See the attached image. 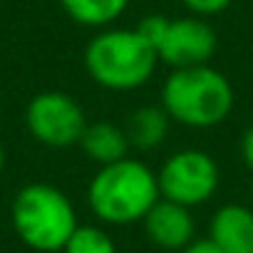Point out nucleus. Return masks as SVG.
<instances>
[{"instance_id":"6","label":"nucleus","mask_w":253,"mask_h":253,"mask_svg":"<svg viewBox=\"0 0 253 253\" xmlns=\"http://www.w3.org/2000/svg\"><path fill=\"white\" fill-rule=\"evenodd\" d=\"M159 194L174 204L186 209L206 204L221 181V171L216 159L204 149H181L167 157L162 169L157 171Z\"/></svg>"},{"instance_id":"11","label":"nucleus","mask_w":253,"mask_h":253,"mask_svg":"<svg viewBox=\"0 0 253 253\" xmlns=\"http://www.w3.org/2000/svg\"><path fill=\"white\" fill-rule=\"evenodd\" d=\"M169 126H171V117L167 114V109L162 104L157 107L147 104L126 117L124 132L126 139H129V147L139 152H152L164 144V139L169 137Z\"/></svg>"},{"instance_id":"9","label":"nucleus","mask_w":253,"mask_h":253,"mask_svg":"<svg viewBox=\"0 0 253 253\" xmlns=\"http://www.w3.org/2000/svg\"><path fill=\"white\" fill-rule=\"evenodd\" d=\"M209 238L223 253H253V209L223 204L211 216Z\"/></svg>"},{"instance_id":"1","label":"nucleus","mask_w":253,"mask_h":253,"mask_svg":"<svg viewBox=\"0 0 253 253\" xmlns=\"http://www.w3.org/2000/svg\"><path fill=\"white\" fill-rule=\"evenodd\" d=\"M159 199L157 171L129 157L99 167L87 186V204L92 213L109 226H129L142 221Z\"/></svg>"},{"instance_id":"8","label":"nucleus","mask_w":253,"mask_h":253,"mask_svg":"<svg viewBox=\"0 0 253 253\" xmlns=\"http://www.w3.org/2000/svg\"><path fill=\"white\" fill-rule=\"evenodd\" d=\"M142 223L147 238L164 251H181L194 241V231H196L191 209L174 204L169 199H159L142 218Z\"/></svg>"},{"instance_id":"17","label":"nucleus","mask_w":253,"mask_h":253,"mask_svg":"<svg viewBox=\"0 0 253 253\" xmlns=\"http://www.w3.org/2000/svg\"><path fill=\"white\" fill-rule=\"evenodd\" d=\"M3 169H5V149L0 144V174H3Z\"/></svg>"},{"instance_id":"12","label":"nucleus","mask_w":253,"mask_h":253,"mask_svg":"<svg viewBox=\"0 0 253 253\" xmlns=\"http://www.w3.org/2000/svg\"><path fill=\"white\" fill-rule=\"evenodd\" d=\"M60 5L75 25L104 30L124 15L129 0H60Z\"/></svg>"},{"instance_id":"4","label":"nucleus","mask_w":253,"mask_h":253,"mask_svg":"<svg viewBox=\"0 0 253 253\" xmlns=\"http://www.w3.org/2000/svg\"><path fill=\"white\" fill-rule=\"evenodd\" d=\"M10 218L18 238L40 253L62 251L72 231L80 226L67 194L45 181L25 184L15 194Z\"/></svg>"},{"instance_id":"2","label":"nucleus","mask_w":253,"mask_h":253,"mask_svg":"<svg viewBox=\"0 0 253 253\" xmlns=\"http://www.w3.org/2000/svg\"><path fill=\"white\" fill-rule=\"evenodd\" d=\"M236 104L231 80L211 67H181L171 70L162 84V107L171 122L191 129H211L228 119Z\"/></svg>"},{"instance_id":"7","label":"nucleus","mask_w":253,"mask_h":253,"mask_svg":"<svg viewBox=\"0 0 253 253\" xmlns=\"http://www.w3.org/2000/svg\"><path fill=\"white\" fill-rule=\"evenodd\" d=\"M216 47L218 38L216 30L206 23V18L184 15V18H169L167 30L157 42V57L171 70L199 67L211 62Z\"/></svg>"},{"instance_id":"5","label":"nucleus","mask_w":253,"mask_h":253,"mask_svg":"<svg viewBox=\"0 0 253 253\" xmlns=\"http://www.w3.org/2000/svg\"><path fill=\"white\" fill-rule=\"evenodd\" d=\"M25 126L38 144L50 149H70L80 144L84 134L87 114L72 94L47 89L28 102Z\"/></svg>"},{"instance_id":"14","label":"nucleus","mask_w":253,"mask_h":253,"mask_svg":"<svg viewBox=\"0 0 253 253\" xmlns=\"http://www.w3.org/2000/svg\"><path fill=\"white\" fill-rule=\"evenodd\" d=\"M184 8L191 13V15H199V18H211V15H218L223 13L226 8H231L233 0H181Z\"/></svg>"},{"instance_id":"16","label":"nucleus","mask_w":253,"mask_h":253,"mask_svg":"<svg viewBox=\"0 0 253 253\" xmlns=\"http://www.w3.org/2000/svg\"><path fill=\"white\" fill-rule=\"evenodd\" d=\"M179 253H223V251L206 236V238H194V241H191L189 246H184Z\"/></svg>"},{"instance_id":"3","label":"nucleus","mask_w":253,"mask_h":253,"mask_svg":"<svg viewBox=\"0 0 253 253\" xmlns=\"http://www.w3.org/2000/svg\"><path fill=\"white\" fill-rule=\"evenodd\" d=\"M154 47L137 28H104L84 47V70L94 84L112 92L144 87L157 70Z\"/></svg>"},{"instance_id":"15","label":"nucleus","mask_w":253,"mask_h":253,"mask_svg":"<svg viewBox=\"0 0 253 253\" xmlns=\"http://www.w3.org/2000/svg\"><path fill=\"white\" fill-rule=\"evenodd\" d=\"M241 159H243V167L253 174V126H248L241 137Z\"/></svg>"},{"instance_id":"10","label":"nucleus","mask_w":253,"mask_h":253,"mask_svg":"<svg viewBox=\"0 0 253 253\" xmlns=\"http://www.w3.org/2000/svg\"><path fill=\"white\" fill-rule=\"evenodd\" d=\"M77 147L97 167H107V164H114L124 157H129V149H132L124 126H119L114 122H104V119L102 122H87L84 134H82Z\"/></svg>"},{"instance_id":"13","label":"nucleus","mask_w":253,"mask_h":253,"mask_svg":"<svg viewBox=\"0 0 253 253\" xmlns=\"http://www.w3.org/2000/svg\"><path fill=\"white\" fill-rule=\"evenodd\" d=\"M62 253H117V246H114V238L104 228L80 223L67 238Z\"/></svg>"}]
</instances>
